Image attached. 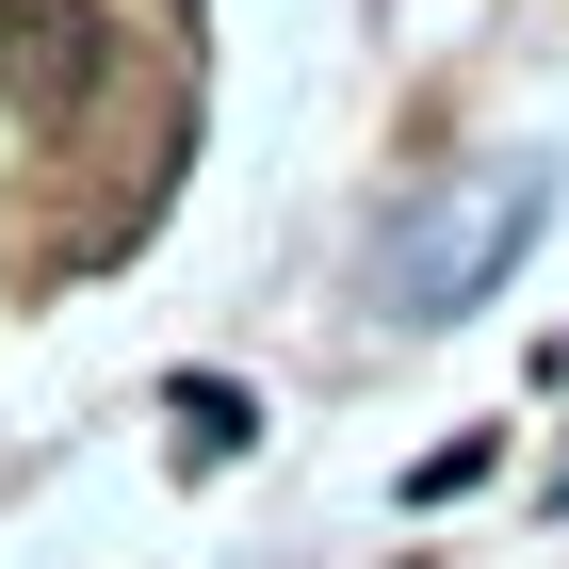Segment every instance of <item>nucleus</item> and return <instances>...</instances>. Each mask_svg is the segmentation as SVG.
I'll return each instance as SVG.
<instances>
[]
</instances>
